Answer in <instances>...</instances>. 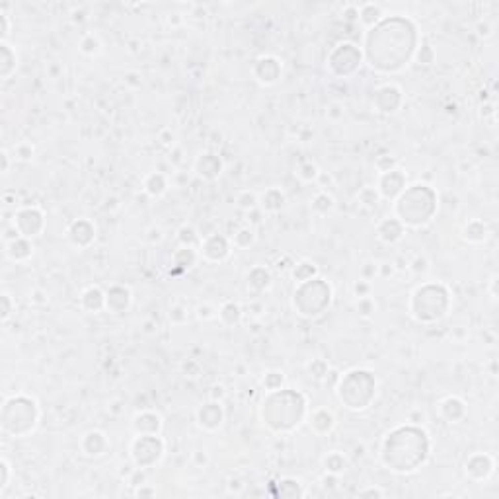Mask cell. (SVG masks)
I'll list each match as a JSON object with an SVG mask.
<instances>
[{
    "instance_id": "obj_1",
    "label": "cell",
    "mask_w": 499,
    "mask_h": 499,
    "mask_svg": "<svg viewBox=\"0 0 499 499\" xmlns=\"http://www.w3.org/2000/svg\"><path fill=\"white\" fill-rule=\"evenodd\" d=\"M199 423L205 427V429H215L219 427L222 422V408L221 404L217 402H211V404H205L203 408L199 410Z\"/></svg>"
},
{
    "instance_id": "obj_2",
    "label": "cell",
    "mask_w": 499,
    "mask_h": 499,
    "mask_svg": "<svg viewBox=\"0 0 499 499\" xmlns=\"http://www.w3.org/2000/svg\"><path fill=\"white\" fill-rule=\"evenodd\" d=\"M197 170L203 178L213 179L217 174H221V162L215 154H203L197 162Z\"/></svg>"
},
{
    "instance_id": "obj_3",
    "label": "cell",
    "mask_w": 499,
    "mask_h": 499,
    "mask_svg": "<svg viewBox=\"0 0 499 499\" xmlns=\"http://www.w3.org/2000/svg\"><path fill=\"white\" fill-rule=\"evenodd\" d=\"M115 302H119V308H121V312L127 310V308H129V304H131V293H129V288L119 287V295H115V287L111 288L110 293H108V297H106V306H108L110 310H113Z\"/></svg>"
},
{
    "instance_id": "obj_4",
    "label": "cell",
    "mask_w": 499,
    "mask_h": 499,
    "mask_svg": "<svg viewBox=\"0 0 499 499\" xmlns=\"http://www.w3.org/2000/svg\"><path fill=\"white\" fill-rule=\"evenodd\" d=\"M261 61L266 63V70L257 74V80H259V82H264V84H271V82H275V80H277V76H279V70H281V67H279V61H277V59H273V57H264Z\"/></svg>"
},
{
    "instance_id": "obj_5",
    "label": "cell",
    "mask_w": 499,
    "mask_h": 499,
    "mask_svg": "<svg viewBox=\"0 0 499 499\" xmlns=\"http://www.w3.org/2000/svg\"><path fill=\"white\" fill-rule=\"evenodd\" d=\"M312 427H314L318 433L330 431V429L333 427V415L332 413H328L326 410L314 411V415H312Z\"/></svg>"
},
{
    "instance_id": "obj_6",
    "label": "cell",
    "mask_w": 499,
    "mask_h": 499,
    "mask_svg": "<svg viewBox=\"0 0 499 499\" xmlns=\"http://www.w3.org/2000/svg\"><path fill=\"white\" fill-rule=\"evenodd\" d=\"M326 464V470L330 474H342L345 468H347V458H345L342 453H330L324 460Z\"/></svg>"
},
{
    "instance_id": "obj_7",
    "label": "cell",
    "mask_w": 499,
    "mask_h": 499,
    "mask_svg": "<svg viewBox=\"0 0 499 499\" xmlns=\"http://www.w3.org/2000/svg\"><path fill=\"white\" fill-rule=\"evenodd\" d=\"M144 191L148 195H152V197H158V195H162L166 191V181H164V178L160 174H152L144 181Z\"/></svg>"
},
{
    "instance_id": "obj_8",
    "label": "cell",
    "mask_w": 499,
    "mask_h": 499,
    "mask_svg": "<svg viewBox=\"0 0 499 499\" xmlns=\"http://www.w3.org/2000/svg\"><path fill=\"white\" fill-rule=\"evenodd\" d=\"M382 16V10H380V6L377 4H363L361 8H359V20L366 25H373L375 22H378V18Z\"/></svg>"
},
{
    "instance_id": "obj_9",
    "label": "cell",
    "mask_w": 499,
    "mask_h": 499,
    "mask_svg": "<svg viewBox=\"0 0 499 499\" xmlns=\"http://www.w3.org/2000/svg\"><path fill=\"white\" fill-rule=\"evenodd\" d=\"M283 203H285V195L279 191L277 193V197L273 199V189H269V191H266L264 193V197H261V207L266 209V211H279L281 207H283Z\"/></svg>"
},
{
    "instance_id": "obj_10",
    "label": "cell",
    "mask_w": 499,
    "mask_h": 499,
    "mask_svg": "<svg viewBox=\"0 0 499 499\" xmlns=\"http://www.w3.org/2000/svg\"><path fill=\"white\" fill-rule=\"evenodd\" d=\"M219 316H221V320L226 322V324H236V322L240 320L242 312H240V306H238V304L226 302V304L221 308V312H219Z\"/></svg>"
},
{
    "instance_id": "obj_11",
    "label": "cell",
    "mask_w": 499,
    "mask_h": 499,
    "mask_svg": "<svg viewBox=\"0 0 499 499\" xmlns=\"http://www.w3.org/2000/svg\"><path fill=\"white\" fill-rule=\"evenodd\" d=\"M312 207H314V211H318V213H328L330 209L333 207V199H332V195H328V193H318L316 197H314V203H312Z\"/></svg>"
},
{
    "instance_id": "obj_12",
    "label": "cell",
    "mask_w": 499,
    "mask_h": 499,
    "mask_svg": "<svg viewBox=\"0 0 499 499\" xmlns=\"http://www.w3.org/2000/svg\"><path fill=\"white\" fill-rule=\"evenodd\" d=\"M252 242H254V230L252 228H242L234 234V246H238V248H248Z\"/></svg>"
},
{
    "instance_id": "obj_13",
    "label": "cell",
    "mask_w": 499,
    "mask_h": 499,
    "mask_svg": "<svg viewBox=\"0 0 499 499\" xmlns=\"http://www.w3.org/2000/svg\"><path fill=\"white\" fill-rule=\"evenodd\" d=\"M264 386L269 388V392H277L283 386V373H269L264 378Z\"/></svg>"
},
{
    "instance_id": "obj_14",
    "label": "cell",
    "mask_w": 499,
    "mask_h": 499,
    "mask_svg": "<svg viewBox=\"0 0 499 499\" xmlns=\"http://www.w3.org/2000/svg\"><path fill=\"white\" fill-rule=\"evenodd\" d=\"M238 205L242 207V209H248V211H254L255 207H257V199H255L254 193H250V191H242V193H238Z\"/></svg>"
},
{
    "instance_id": "obj_15",
    "label": "cell",
    "mask_w": 499,
    "mask_h": 499,
    "mask_svg": "<svg viewBox=\"0 0 499 499\" xmlns=\"http://www.w3.org/2000/svg\"><path fill=\"white\" fill-rule=\"evenodd\" d=\"M195 234L197 232H195L191 226H183V228L179 230V240H181V244L186 246V248H191V246L199 240V236H195Z\"/></svg>"
},
{
    "instance_id": "obj_16",
    "label": "cell",
    "mask_w": 499,
    "mask_h": 499,
    "mask_svg": "<svg viewBox=\"0 0 499 499\" xmlns=\"http://www.w3.org/2000/svg\"><path fill=\"white\" fill-rule=\"evenodd\" d=\"M0 468H2V484H0V491H4V488L8 486V470H10V466H8V460H6V458H2Z\"/></svg>"
},
{
    "instance_id": "obj_17",
    "label": "cell",
    "mask_w": 499,
    "mask_h": 499,
    "mask_svg": "<svg viewBox=\"0 0 499 499\" xmlns=\"http://www.w3.org/2000/svg\"><path fill=\"white\" fill-rule=\"evenodd\" d=\"M369 291H371V285H369V281H359L355 285V293L357 297H369Z\"/></svg>"
},
{
    "instance_id": "obj_18",
    "label": "cell",
    "mask_w": 499,
    "mask_h": 499,
    "mask_svg": "<svg viewBox=\"0 0 499 499\" xmlns=\"http://www.w3.org/2000/svg\"><path fill=\"white\" fill-rule=\"evenodd\" d=\"M197 316H199V318H203V320H209V318H213V316H215V310H213L211 306H207V304H205V306H199V308H197Z\"/></svg>"
},
{
    "instance_id": "obj_19",
    "label": "cell",
    "mask_w": 499,
    "mask_h": 499,
    "mask_svg": "<svg viewBox=\"0 0 499 499\" xmlns=\"http://www.w3.org/2000/svg\"><path fill=\"white\" fill-rule=\"evenodd\" d=\"M357 495H361V497H366V495H371V497H382V495H384V491H382V489H377V488H375V489L371 488V489H363V491H359Z\"/></svg>"
},
{
    "instance_id": "obj_20",
    "label": "cell",
    "mask_w": 499,
    "mask_h": 499,
    "mask_svg": "<svg viewBox=\"0 0 499 499\" xmlns=\"http://www.w3.org/2000/svg\"><path fill=\"white\" fill-rule=\"evenodd\" d=\"M8 300H10V297H8V295H2V302H4V308H2V320H8V316H10V306H8Z\"/></svg>"
},
{
    "instance_id": "obj_21",
    "label": "cell",
    "mask_w": 499,
    "mask_h": 499,
    "mask_svg": "<svg viewBox=\"0 0 499 499\" xmlns=\"http://www.w3.org/2000/svg\"><path fill=\"white\" fill-rule=\"evenodd\" d=\"M0 20H2V39H6V35H8V16L0 14Z\"/></svg>"
},
{
    "instance_id": "obj_22",
    "label": "cell",
    "mask_w": 499,
    "mask_h": 499,
    "mask_svg": "<svg viewBox=\"0 0 499 499\" xmlns=\"http://www.w3.org/2000/svg\"><path fill=\"white\" fill-rule=\"evenodd\" d=\"M2 172H4V174L8 172V154H6V152H2Z\"/></svg>"
}]
</instances>
